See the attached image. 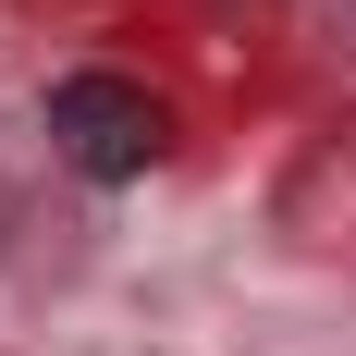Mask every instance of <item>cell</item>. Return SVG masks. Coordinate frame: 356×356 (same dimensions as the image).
<instances>
[{"mask_svg": "<svg viewBox=\"0 0 356 356\" xmlns=\"http://www.w3.org/2000/svg\"><path fill=\"white\" fill-rule=\"evenodd\" d=\"M49 147H62L86 184H136V172H160V147H172V111L147 99L136 74L86 62V74H62V86H49Z\"/></svg>", "mask_w": 356, "mask_h": 356, "instance_id": "1", "label": "cell"}]
</instances>
